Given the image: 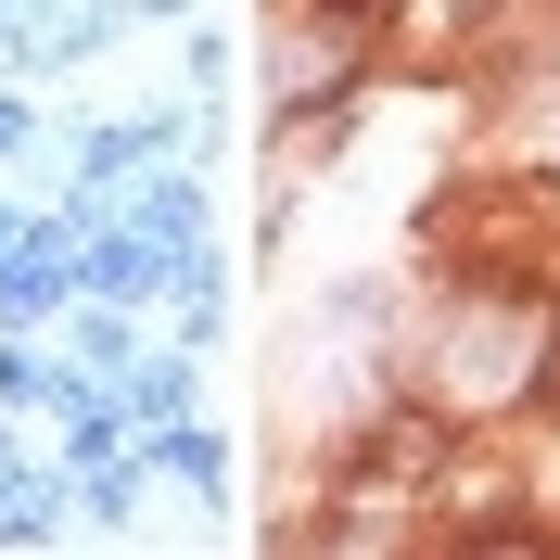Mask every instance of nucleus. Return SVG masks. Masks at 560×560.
I'll list each match as a JSON object with an SVG mask.
<instances>
[{
	"instance_id": "1",
	"label": "nucleus",
	"mask_w": 560,
	"mask_h": 560,
	"mask_svg": "<svg viewBox=\"0 0 560 560\" xmlns=\"http://www.w3.org/2000/svg\"><path fill=\"white\" fill-rule=\"evenodd\" d=\"M523 420H560V293L535 318V383H523Z\"/></svg>"
}]
</instances>
